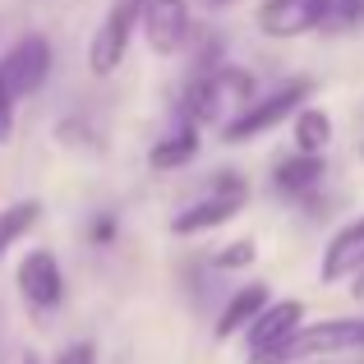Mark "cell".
Returning a JSON list of instances; mask_svg holds the SVG:
<instances>
[{
    "instance_id": "cell-21",
    "label": "cell",
    "mask_w": 364,
    "mask_h": 364,
    "mask_svg": "<svg viewBox=\"0 0 364 364\" xmlns=\"http://www.w3.org/2000/svg\"><path fill=\"white\" fill-rule=\"evenodd\" d=\"M111 235H116V222H111V217H102V222L92 226V240H97V245H107Z\"/></svg>"
},
{
    "instance_id": "cell-7",
    "label": "cell",
    "mask_w": 364,
    "mask_h": 364,
    "mask_svg": "<svg viewBox=\"0 0 364 364\" xmlns=\"http://www.w3.org/2000/svg\"><path fill=\"white\" fill-rule=\"evenodd\" d=\"M332 18V0H263L258 28L267 37H304Z\"/></svg>"
},
{
    "instance_id": "cell-2",
    "label": "cell",
    "mask_w": 364,
    "mask_h": 364,
    "mask_svg": "<svg viewBox=\"0 0 364 364\" xmlns=\"http://www.w3.org/2000/svg\"><path fill=\"white\" fill-rule=\"evenodd\" d=\"M245 198H249V185L235 176V171H222L198 203H189L185 213H176L171 231L176 235H198V231H213V226H226L245 208Z\"/></svg>"
},
{
    "instance_id": "cell-23",
    "label": "cell",
    "mask_w": 364,
    "mask_h": 364,
    "mask_svg": "<svg viewBox=\"0 0 364 364\" xmlns=\"http://www.w3.org/2000/svg\"><path fill=\"white\" fill-rule=\"evenodd\" d=\"M213 5H231V0H213Z\"/></svg>"
},
{
    "instance_id": "cell-1",
    "label": "cell",
    "mask_w": 364,
    "mask_h": 364,
    "mask_svg": "<svg viewBox=\"0 0 364 364\" xmlns=\"http://www.w3.org/2000/svg\"><path fill=\"white\" fill-rule=\"evenodd\" d=\"M364 350V318H328V323H304L277 355L258 364H295V360H318V355H346Z\"/></svg>"
},
{
    "instance_id": "cell-24",
    "label": "cell",
    "mask_w": 364,
    "mask_h": 364,
    "mask_svg": "<svg viewBox=\"0 0 364 364\" xmlns=\"http://www.w3.org/2000/svg\"><path fill=\"white\" fill-rule=\"evenodd\" d=\"M23 364H33V360H23Z\"/></svg>"
},
{
    "instance_id": "cell-9",
    "label": "cell",
    "mask_w": 364,
    "mask_h": 364,
    "mask_svg": "<svg viewBox=\"0 0 364 364\" xmlns=\"http://www.w3.org/2000/svg\"><path fill=\"white\" fill-rule=\"evenodd\" d=\"M139 23L157 55H176L189 42V5L185 0H143Z\"/></svg>"
},
{
    "instance_id": "cell-12",
    "label": "cell",
    "mask_w": 364,
    "mask_h": 364,
    "mask_svg": "<svg viewBox=\"0 0 364 364\" xmlns=\"http://www.w3.org/2000/svg\"><path fill=\"white\" fill-rule=\"evenodd\" d=\"M263 309H267V286H258V282H254V286H240V291L231 295V304L222 309V318H217V341L240 337V332H245Z\"/></svg>"
},
{
    "instance_id": "cell-4",
    "label": "cell",
    "mask_w": 364,
    "mask_h": 364,
    "mask_svg": "<svg viewBox=\"0 0 364 364\" xmlns=\"http://www.w3.org/2000/svg\"><path fill=\"white\" fill-rule=\"evenodd\" d=\"M46 74H51V42H46V37H23V42H14L5 51V60H0V83H5V92L14 102L33 97L46 83Z\"/></svg>"
},
{
    "instance_id": "cell-15",
    "label": "cell",
    "mask_w": 364,
    "mask_h": 364,
    "mask_svg": "<svg viewBox=\"0 0 364 364\" xmlns=\"http://www.w3.org/2000/svg\"><path fill=\"white\" fill-rule=\"evenodd\" d=\"M37 217H42V203H37V198H23V203H14V208H5V213H0V258L23 240L28 231H33Z\"/></svg>"
},
{
    "instance_id": "cell-5",
    "label": "cell",
    "mask_w": 364,
    "mask_h": 364,
    "mask_svg": "<svg viewBox=\"0 0 364 364\" xmlns=\"http://www.w3.org/2000/svg\"><path fill=\"white\" fill-rule=\"evenodd\" d=\"M304 328V304L300 300H277L267 304L263 314H258L254 323L245 328V346H249V364L277 355V350L286 346V341L295 337V332Z\"/></svg>"
},
{
    "instance_id": "cell-20",
    "label": "cell",
    "mask_w": 364,
    "mask_h": 364,
    "mask_svg": "<svg viewBox=\"0 0 364 364\" xmlns=\"http://www.w3.org/2000/svg\"><path fill=\"white\" fill-rule=\"evenodd\" d=\"M55 364H97V350H92L88 341H79V346H70V350H65V355L55 360Z\"/></svg>"
},
{
    "instance_id": "cell-6",
    "label": "cell",
    "mask_w": 364,
    "mask_h": 364,
    "mask_svg": "<svg viewBox=\"0 0 364 364\" xmlns=\"http://www.w3.org/2000/svg\"><path fill=\"white\" fill-rule=\"evenodd\" d=\"M139 14H143V0H116V5H111V14L102 18L97 37H92V51H88L92 74H116V65L124 60V51H129L134 28H139Z\"/></svg>"
},
{
    "instance_id": "cell-17",
    "label": "cell",
    "mask_w": 364,
    "mask_h": 364,
    "mask_svg": "<svg viewBox=\"0 0 364 364\" xmlns=\"http://www.w3.org/2000/svg\"><path fill=\"white\" fill-rule=\"evenodd\" d=\"M254 254H258L254 240H235V245H226L222 254L213 258V263H217V267H249V263H254Z\"/></svg>"
},
{
    "instance_id": "cell-3",
    "label": "cell",
    "mask_w": 364,
    "mask_h": 364,
    "mask_svg": "<svg viewBox=\"0 0 364 364\" xmlns=\"http://www.w3.org/2000/svg\"><path fill=\"white\" fill-rule=\"evenodd\" d=\"M304 97H309V79H291L286 88H277V92H267V97L249 102L240 116L226 124V143H249V139H258V134L277 129L286 116H295V111H300Z\"/></svg>"
},
{
    "instance_id": "cell-22",
    "label": "cell",
    "mask_w": 364,
    "mask_h": 364,
    "mask_svg": "<svg viewBox=\"0 0 364 364\" xmlns=\"http://www.w3.org/2000/svg\"><path fill=\"white\" fill-rule=\"evenodd\" d=\"M355 295H364V267L355 272Z\"/></svg>"
},
{
    "instance_id": "cell-8",
    "label": "cell",
    "mask_w": 364,
    "mask_h": 364,
    "mask_svg": "<svg viewBox=\"0 0 364 364\" xmlns=\"http://www.w3.org/2000/svg\"><path fill=\"white\" fill-rule=\"evenodd\" d=\"M14 277H18V295H23L37 314L55 309V304L65 300V272H60V263H55L51 249H33V254L18 263Z\"/></svg>"
},
{
    "instance_id": "cell-10",
    "label": "cell",
    "mask_w": 364,
    "mask_h": 364,
    "mask_svg": "<svg viewBox=\"0 0 364 364\" xmlns=\"http://www.w3.org/2000/svg\"><path fill=\"white\" fill-rule=\"evenodd\" d=\"M360 267H364V213L350 226H341L332 245L323 249V282H346Z\"/></svg>"
},
{
    "instance_id": "cell-18",
    "label": "cell",
    "mask_w": 364,
    "mask_h": 364,
    "mask_svg": "<svg viewBox=\"0 0 364 364\" xmlns=\"http://www.w3.org/2000/svg\"><path fill=\"white\" fill-rule=\"evenodd\" d=\"M332 23L360 28L364 23V0H332Z\"/></svg>"
},
{
    "instance_id": "cell-13",
    "label": "cell",
    "mask_w": 364,
    "mask_h": 364,
    "mask_svg": "<svg viewBox=\"0 0 364 364\" xmlns=\"http://www.w3.org/2000/svg\"><path fill=\"white\" fill-rule=\"evenodd\" d=\"M217 107H222V79H217V70L189 79L185 107H180V111H185V120L189 124H208V120H217Z\"/></svg>"
},
{
    "instance_id": "cell-19",
    "label": "cell",
    "mask_w": 364,
    "mask_h": 364,
    "mask_svg": "<svg viewBox=\"0 0 364 364\" xmlns=\"http://www.w3.org/2000/svg\"><path fill=\"white\" fill-rule=\"evenodd\" d=\"M9 134H14V97L0 83V143H9Z\"/></svg>"
},
{
    "instance_id": "cell-14",
    "label": "cell",
    "mask_w": 364,
    "mask_h": 364,
    "mask_svg": "<svg viewBox=\"0 0 364 364\" xmlns=\"http://www.w3.org/2000/svg\"><path fill=\"white\" fill-rule=\"evenodd\" d=\"M194 157H198V124H189V120L148 152L152 171H176V166H185V161H194Z\"/></svg>"
},
{
    "instance_id": "cell-11",
    "label": "cell",
    "mask_w": 364,
    "mask_h": 364,
    "mask_svg": "<svg viewBox=\"0 0 364 364\" xmlns=\"http://www.w3.org/2000/svg\"><path fill=\"white\" fill-rule=\"evenodd\" d=\"M323 176H328V161H323V152H295L291 161H282L277 166V189L291 198H304L314 194V189L323 185Z\"/></svg>"
},
{
    "instance_id": "cell-16",
    "label": "cell",
    "mask_w": 364,
    "mask_h": 364,
    "mask_svg": "<svg viewBox=\"0 0 364 364\" xmlns=\"http://www.w3.org/2000/svg\"><path fill=\"white\" fill-rule=\"evenodd\" d=\"M328 139H332L328 111H318V107H300L295 111V143H300V152H323Z\"/></svg>"
}]
</instances>
